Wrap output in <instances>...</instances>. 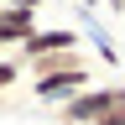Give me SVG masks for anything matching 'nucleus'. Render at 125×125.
Instances as JSON below:
<instances>
[{"label": "nucleus", "mask_w": 125, "mask_h": 125, "mask_svg": "<svg viewBox=\"0 0 125 125\" xmlns=\"http://www.w3.org/2000/svg\"><path fill=\"white\" fill-rule=\"evenodd\" d=\"M120 109H125V83H89L68 104H57V120L62 125H99L109 115H120Z\"/></svg>", "instance_id": "1"}, {"label": "nucleus", "mask_w": 125, "mask_h": 125, "mask_svg": "<svg viewBox=\"0 0 125 125\" xmlns=\"http://www.w3.org/2000/svg\"><path fill=\"white\" fill-rule=\"evenodd\" d=\"M94 83V62L89 68H68V73H47V78H31V99H42V104H68L73 94H83Z\"/></svg>", "instance_id": "2"}, {"label": "nucleus", "mask_w": 125, "mask_h": 125, "mask_svg": "<svg viewBox=\"0 0 125 125\" xmlns=\"http://www.w3.org/2000/svg\"><path fill=\"white\" fill-rule=\"evenodd\" d=\"M68 47H83V31H73V26H37L31 37L16 47V62H37V57H47V52H68Z\"/></svg>", "instance_id": "3"}, {"label": "nucleus", "mask_w": 125, "mask_h": 125, "mask_svg": "<svg viewBox=\"0 0 125 125\" xmlns=\"http://www.w3.org/2000/svg\"><path fill=\"white\" fill-rule=\"evenodd\" d=\"M31 31H37V10H21V5H5L0 10V52H16Z\"/></svg>", "instance_id": "4"}, {"label": "nucleus", "mask_w": 125, "mask_h": 125, "mask_svg": "<svg viewBox=\"0 0 125 125\" xmlns=\"http://www.w3.org/2000/svg\"><path fill=\"white\" fill-rule=\"evenodd\" d=\"M68 68H89V52H83V47H68V52H47V57H37V62H26V73H31V78L68 73Z\"/></svg>", "instance_id": "5"}, {"label": "nucleus", "mask_w": 125, "mask_h": 125, "mask_svg": "<svg viewBox=\"0 0 125 125\" xmlns=\"http://www.w3.org/2000/svg\"><path fill=\"white\" fill-rule=\"evenodd\" d=\"M89 42H94V52H99V62H109V68H115V62H120V47L109 42V37H104V31L94 26V21H89Z\"/></svg>", "instance_id": "6"}, {"label": "nucleus", "mask_w": 125, "mask_h": 125, "mask_svg": "<svg viewBox=\"0 0 125 125\" xmlns=\"http://www.w3.org/2000/svg\"><path fill=\"white\" fill-rule=\"evenodd\" d=\"M21 62H16V57H0V94H5V89H16V83H21Z\"/></svg>", "instance_id": "7"}, {"label": "nucleus", "mask_w": 125, "mask_h": 125, "mask_svg": "<svg viewBox=\"0 0 125 125\" xmlns=\"http://www.w3.org/2000/svg\"><path fill=\"white\" fill-rule=\"evenodd\" d=\"M99 125H125V109H120V115H109V120H99Z\"/></svg>", "instance_id": "8"}, {"label": "nucleus", "mask_w": 125, "mask_h": 125, "mask_svg": "<svg viewBox=\"0 0 125 125\" xmlns=\"http://www.w3.org/2000/svg\"><path fill=\"white\" fill-rule=\"evenodd\" d=\"M109 10H115V16H125V0H109Z\"/></svg>", "instance_id": "9"}, {"label": "nucleus", "mask_w": 125, "mask_h": 125, "mask_svg": "<svg viewBox=\"0 0 125 125\" xmlns=\"http://www.w3.org/2000/svg\"><path fill=\"white\" fill-rule=\"evenodd\" d=\"M0 10H5V5H0Z\"/></svg>", "instance_id": "10"}, {"label": "nucleus", "mask_w": 125, "mask_h": 125, "mask_svg": "<svg viewBox=\"0 0 125 125\" xmlns=\"http://www.w3.org/2000/svg\"><path fill=\"white\" fill-rule=\"evenodd\" d=\"M0 57H5V52H0Z\"/></svg>", "instance_id": "11"}]
</instances>
